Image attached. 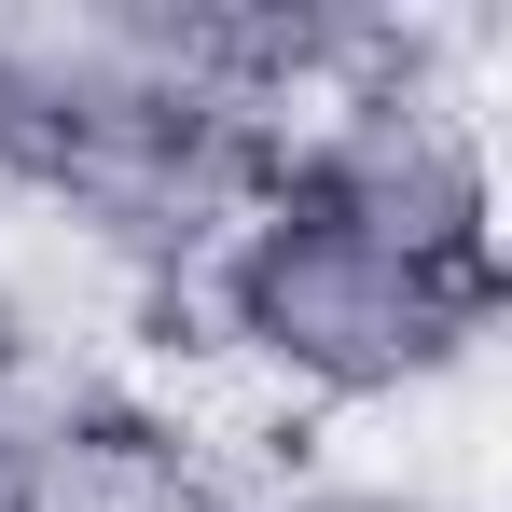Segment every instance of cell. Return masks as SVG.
<instances>
[{
	"mask_svg": "<svg viewBox=\"0 0 512 512\" xmlns=\"http://www.w3.org/2000/svg\"><path fill=\"white\" fill-rule=\"evenodd\" d=\"M180 346L208 374H236L263 429L333 443L360 416H429V402L485 388V360H499V263L388 250L374 222L263 180L222 222V250L194 263Z\"/></svg>",
	"mask_w": 512,
	"mask_h": 512,
	"instance_id": "obj_1",
	"label": "cell"
}]
</instances>
